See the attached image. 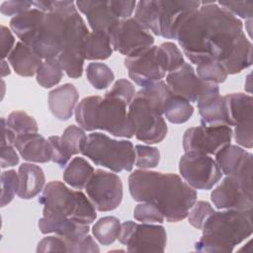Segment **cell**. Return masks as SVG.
<instances>
[{
    "instance_id": "6da1fadb",
    "label": "cell",
    "mask_w": 253,
    "mask_h": 253,
    "mask_svg": "<svg viewBox=\"0 0 253 253\" xmlns=\"http://www.w3.org/2000/svg\"><path fill=\"white\" fill-rule=\"evenodd\" d=\"M176 40L192 63L218 61L227 74H236L252 64V43L241 20L215 1H202L178 28Z\"/></svg>"
},
{
    "instance_id": "7a4b0ae2",
    "label": "cell",
    "mask_w": 253,
    "mask_h": 253,
    "mask_svg": "<svg viewBox=\"0 0 253 253\" xmlns=\"http://www.w3.org/2000/svg\"><path fill=\"white\" fill-rule=\"evenodd\" d=\"M128 190L136 202L155 205L168 222L185 219L197 201V192L174 173L137 169L128 176Z\"/></svg>"
},
{
    "instance_id": "3957f363",
    "label": "cell",
    "mask_w": 253,
    "mask_h": 253,
    "mask_svg": "<svg viewBox=\"0 0 253 253\" xmlns=\"http://www.w3.org/2000/svg\"><path fill=\"white\" fill-rule=\"evenodd\" d=\"M171 92L163 80L137 91L128 105L127 116L135 137L147 144L161 142L168 127L164 107Z\"/></svg>"
},
{
    "instance_id": "277c9868",
    "label": "cell",
    "mask_w": 253,
    "mask_h": 253,
    "mask_svg": "<svg viewBox=\"0 0 253 253\" xmlns=\"http://www.w3.org/2000/svg\"><path fill=\"white\" fill-rule=\"evenodd\" d=\"M201 238L195 243L199 252L229 253L253 231L252 211L220 210L209 215Z\"/></svg>"
},
{
    "instance_id": "5b68a950",
    "label": "cell",
    "mask_w": 253,
    "mask_h": 253,
    "mask_svg": "<svg viewBox=\"0 0 253 253\" xmlns=\"http://www.w3.org/2000/svg\"><path fill=\"white\" fill-rule=\"evenodd\" d=\"M83 22L75 2L50 1L49 10L29 44L42 59L56 58Z\"/></svg>"
},
{
    "instance_id": "8992f818",
    "label": "cell",
    "mask_w": 253,
    "mask_h": 253,
    "mask_svg": "<svg viewBox=\"0 0 253 253\" xmlns=\"http://www.w3.org/2000/svg\"><path fill=\"white\" fill-rule=\"evenodd\" d=\"M127 104L116 98L88 96L76 106L75 120L84 130L101 129L115 136L130 138L134 131L127 116Z\"/></svg>"
},
{
    "instance_id": "52a82bcc",
    "label": "cell",
    "mask_w": 253,
    "mask_h": 253,
    "mask_svg": "<svg viewBox=\"0 0 253 253\" xmlns=\"http://www.w3.org/2000/svg\"><path fill=\"white\" fill-rule=\"evenodd\" d=\"M38 201L43 206L45 217L71 218L86 224H91L97 217L96 208L90 199L80 190H71L60 181L47 183Z\"/></svg>"
},
{
    "instance_id": "ba28073f",
    "label": "cell",
    "mask_w": 253,
    "mask_h": 253,
    "mask_svg": "<svg viewBox=\"0 0 253 253\" xmlns=\"http://www.w3.org/2000/svg\"><path fill=\"white\" fill-rule=\"evenodd\" d=\"M82 154L116 173L131 171L135 162L134 147L129 140H117L102 132L88 134Z\"/></svg>"
},
{
    "instance_id": "9c48e42d",
    "label": "cell",
    "mask_w": 253,
    "mask_h": 253,
    "mask_svg": "<svg viewBox=\"0 0 253 253\" xmlns=\"http://www.w3.org/2000/svg\"><path fill=\"white\" fill-rule=\"evenodd\" d=\"M211 200L218 210L252 211V162L241 171L226 175L212 190Z\"/></svg>"
},
{
    "instance_id": "30bf717a",
    "label": "cell",
    "mask_w": 253,
    "mask_h": 253,
    "mask_svg": "<svg viewBox=\"0 0 253 253\" xmlns=\"http://www.w3.org/2000/svg\"><path fill=\"white\" fill-rule=\"evenodd\" d=\"M124 62L129 78L141 88L163 80L168 73L162 49L154 44L126 56Z\"/></svg>"
},
{
    "instance_id": "8fae6325",
    "label": "cell",
    "mask_w": 253,
    "mask_h": 253,
    "mask_svg": "<svg viewBox=\"0 0 253 253\" xmlns=\"http://www.w3.org/2000/svg\"><path fill=\"white\" fill-rule=\"evenodd\" d=\"M118 239L128 252H164L167 234L162 225L126 220L121 224Z\"/></svg>"
},
{
    "instance_id": "7c38bea8",
    "label": "cell",
    "mask_w": 253,
    "mask_h": 253,
    "mask_svg": "<svg viewBox=\"0 0 253 253\" xmlns=\"http://www.w3.org/2000/svg\"><path fill=\"white\" fill-rule=\"evenodd\" d=\"M166 84L170 92L190 103H200L219 94L218 85L202 80L194 67L185 62L180 68L166 75Z\"/></svg>"
},
{
    "instance_id": "4fadbf2b",
    "label": "cell",
    "mask_w": 253,
    "mask_h": 253,
    "mask_svg": "<svg viewBox=\"0 0 253 253\" xmlns=\"http://www.w3.org/2000/svg\"><path fill=\"white\" fill-rule=\"evenodd\" d=\"M179 172L186 183L197 190H211L222 177L213 158L195 151H186L181 156Z\"/></svg>"
},
{
    "instance_id": "5bb4252c",
    "label": "cell",
    "mask_w": 253,
    "mask_h": 253,
    "mask_svg": "<svg viewBox=\"0 0 253 253\" xmlns=\"http://www.w3.org/2000/svg\"><path fill=\"white\" fill-rule=\"evenodd\" d=\"M226 111V121L228 126H235L233 131L234 139L237 144L252 148V113L253 100L250 95L245 93H231L223 96Z\"/></svg>"
},
{
    "instance_id": "9a60e30c",
    "label": "cell",
    "mask_w": 253,
    "mask_h": 253,
    "mask_svg": "<svg viewBox=\"0 0 253 253\" xmlns=\"http://www.w3.org/2000/svg\"><path fill=\"white\" fill-rule=\"evenodd\" d=\"M88 198L99 211H110L117 209L123 200V183L121 178L112 172L97 169L85 187Z\"/></svg>"
},
{
    "instance_id": "2e32d148",
    "label": "cell",
    "mask_w": 253,
    "mask_h": 253,
    "mask_svg": "<svg viewBox=\"0 0 253 253\" xmlns=\"http://www.w3.org/2000/svg\"><path fill=\"white\" fill-rule=\"evenodd\" d=\"M233 130L226 125H202L188 128L183 135L185 151H195L215 155L221 148L230 144Z\"/></svg>"
},
{
    "instance_id": "e0dca14e",
    "label": "cell",
    "mask_w": 253,
    "mask_h": 253,
    "mask_svg": "<svg viewBox=\"0 0 253 253\" xmlns=\"http://www.w3.org/2000/svg\"><path fill=\"white\" fill-rule=\"evenodd\" d=\"M113 50L130 56L154 43L151 33L134 18L120 20L109 34Z\"/></svg>"
},
{
    "instance_id": "ac0fdd59",
    "label": "cell",
    "mask_w": 253,
    "mask_h": 253,
    "mask_svg": "<svg viewBox=\"0 0 253 253\" xmlns=\"http://www.w3.org/2000/svg\"><path fill=\"white\" fill-rule=\"evenodd\" d=\"M158 9L159 37L176 40L179 26L184 19L201 6L200 1L156 0Z\"/></svg>"
},
{
    "instance_id": "d6986e66",
    "label": "cell",
    "mask_w": 253,
    "mask_h": 253,
    "mask_svg": "<svg viewBox=\"0 0 253 253\" xmlns=\"http://www.w3.org/2000/svg\"><path fill=\"white\" fill-rule=\"evenodd\" d=\"M75 5L86 16L93 32H102L109 35L120 21L110 1H76Z\"/></svg>"
},
{
    "instance_id": "ffe728a7",
    "label": "cell",
    "mask_w": 253,
    "mask_h": 253,
    "mask_svg": "<svg viewBox=\"0 0 253 253\" xmlns=\"http://www.w3.org/2000/svg\"><path fill=\"white\" fill-rule=\"evenodd\" d=\"M79 93L71 83H65L48 93V108L50 113L59 121H67L76 108Z\"/></svg>"
},
{
    "instance_id": "44dd1931",
    "label": "cell",
    "mask_w": 253,
    "mask_h": 253,
    "mask_svg": "<svg viewBox=\"0 0 253 253\" xmlns=\"http://www.w3.org/2000/svg\"><path fill=\"white\" fill-rule=\"evenodd\" d=\"M14 146L26 161L36 163H46L50 161L48 140L38 132L18 136Z\"/></svg>"
},
{
    "instance_id": "7402d4cb",
    "label": "cell",
    "mask_w": 253,
    "mask_h": 253,
    "mask_svg": "<svg viewBox=\"0 0 253 253\" xmlns=\"http://www.w3.org/2000/svg\"><path fill=\"white\" fill-rule=\"evenodd\" d=\"M19 188L17 195L21 199L30 200L38 196L45 184L43 170L33 163H23L18 170Z\"/></svg>"
},
{
    "instance_id": "603a6c76",
    "label": "cell",
    "mask_w": 253,
    "mask_h": 253,
    "mask_svg": "<svg viewBox=\"0 0 253 253\" xmlns=\"http://www.w3.org/2000/svg\"><path fill=\"white\" fill-rule=\"evenodd\" d=\"M8 61L14 71L24 77H31L36 74L42 62V58L35 52L33 47L23 42H18L8 55Z\"/></svg>"
},
{
    "instance_id": "cb8c5ba5",
    "label": "cell",
    "mask_w": 253,
    "mask_h": 253,
    "mask_svg": "<svg viewBox=\"0 0 253 253\" xmlns=\"http://www.w3.org/2000/svg\"><path fill=\"white\" fill-rule=\"evenodd\" d=\"M215 162L224 175H231L241 171L252 162V154L238 145L228 144L215 154Z\"/></svg>"
},
{
    "instance_id": "d4e9b609",
    "label": "cell",
    "mask_w": 253,
    "mask_h": 253,
    "mask_svg": "<svg viewBox=\"0 0 253 253\" xmlns=\"http://www.w3.org/2000/svg\"><path fill=\"white\" fill-rule=\"evenodd\" d=\"M44 14V12L37 8H31L30 10L14 16L10 21V28L21 42L29 44L42 25Z\"/></svg>"
},
{
    "instance_id": "484cf974",
    "label": "cell",
    "mask_w": 253,
    "mask_h": 253,
    "mask_svg": "<svg viewBox=\"0 0 253 253\" xmlns=\"http://www.w3.org/2000/svg\"><path fill=\"white\" fill-rule=\"evenodd\" d=\"M199 114L202 118V125L217 126L226 125V111L223 96L214 95L198 103Z\"/></svg>"
},
{
    "instance_id": "4316f807",
    "label": "cell",
    "mask_w": 253,
    "mask_h": 253,
    "mask_svg": "<svg viewBox=\"0 0 253 253\" xmlns=\"http://www.w3.org/2000/svg\"><path fill=\"white\" fill-rule=\"evenodd\" d=\"M113 53L109 35L102 32H91L83 42V55L87 60H104Z\"/></svg>"
},
{
    "instance_id": "83f0119b",
    "label": "cell",
    "mask_w": 253,
    "mask_h": 253,
    "mask_svg": "<svg viewBox=\"0 0 253 253\" xmlns=\"http://www.w3.org/2000/svg\"><path fill=\"white\" fill-rule=\"evenodd\" d=\"M93 166L82 157H74L63 171V180L77 190L85 189L94 173Z\"/></svg>"
},
{
    "instance_id": "f1b7e54d",
    "label": "cell",
    "mask_w": 253,
    "mask_h": 253,
    "mask_svg": "<svg viewBox=\"0 0 253 253\" xmlns=\"http://www.w3.org/2000/svg\"><path fill=\"white\" fill-rule=\"evenodd\" d=\"M194 107L187 100L171 93L164 107V117L172 124H184L193 116Z\"/></svg>"
},
{
    "instance_id": "f546056e",
    "label": "cell",
    "mask_w": 253,
    "mask_h": 253,
    "mask_svg": "<svg viewBox=\"0 0 253 253\" xmlns=\"http://www.w3.org/2000/svg\"><path fill=\"white\" fill-rule=\"evenodd\" d=\"M121 224L120 219L116 216H104L99 218L92 226V233L102 245H111L118 239Z\"/></svg>"
},
{
    "instance_id": "4dcf8cb0",
    "label": "cell",
    "mask_w": 253,
    "mask_h": 253,
    "mask_svg": "<svg viewBox=\"0 0 253 253\" xmlns=\"http://www.w3.org/2000/svg\"><path fill=\"white\" fill-rule=\"evenodd\" d=\"M6 126L17 138L27 133L38 132L39 126L36 120L24 111H14L5 119Z\"/></svg>"
},
{
    "instance_id": "1f68e13d",
    "label": "cell",
    "mask_w": 253,
    "mask_h": 253,
    "mask_svg": "<svg viewBox=\"0 0 253 253\" xmlns=\"http://www.w3.org/2000/svg\"><path fill=\"white\" fill-rule=\"evenodd\" d=\"M63 76V69L56 58L44 59L36 72L37 82L43 88L57 85Z\"/></svg>"
},
{
    "instance_id": "d6a6232c",
    "label": "cell",
    "mask_w": 253,
    "mask_h": 253,
    "mask_svg": "<svg viewBox=\"0 0 253 253\" xmlns=\"http://www.w3.org/2000/svg\"><path fill=\"white\" fill-rule=\"evenodd\" d=\"M86 77L97 90L108 88L115 79L112 69L103 62H91L86 67Z\"/></svg>"
},
{
    "instance_id": "836d02e7",
    "label": "cell",
    "mask_w": 253,
    "mask_h": 253,
    "mask_svg": "<svg viewBox=\"0 0 253 253\" xmlns=\"http://www.w3.org/2000/svg\"><path fill=\"white\" fill-rule=\"evenodd\" d=\"M60 138L71 155L82 153L87 142V136L84 129L75 125L68 126L63 130Z\"/></svg>"
},
{
    "instance_id": "e575fe53",
    "label": "cell",
    "mask_w": 253,
    "mask_h": 253,
    "mask_svg": "<svg viewBox=\"0 0 253 253\" xmlns=\"http://www.w3.org/2000/svg\"><path fill=\"white\" fill-rule=\"evenodd\" d=\"M197 75L204 81L211 82L215 84L222 83L227 78V73L223 66L216 60H206L197 65Z\"/></svg>"
},
{
    "instance_id": "d590c367",
    "label": "cell",
    "mask_w": 253,
    "mask_h": 253,
    "mask_svg": "<svg viewBox=\"0 0 253 253\" xmlns=\"http://www.w3.org/2000/svg\"><path fill=\"white\" fill-rule=\"evenodd\" d=\"M135 151V165L139 169L147 170L154 168L160 161V151L158 148L137 144L134 146Z\"/></svg>"
},
{
    "instance_id": "8d00e7d4",
    "label": "cell",
    "mask_w": 253,
    "mask_h": 253,
    "mask_svg": "<svg viewBox=\"0 0 253 253\" xmlns=\"http://www.w3.org/2000/svg\"><path fill=\"white\" fill-rule=\"evenodd\" d=\"M19 177L15 170H7L1 174V207L12 202L18 193Z\"/></svg>"
},
{
    "instance_id": "74e56055",
    "label": "cell",
    "mask_w": 253,
    "mask_h": 253,
    "mask_svg": "<svg viewBox=\"0 0 253 253\" xmlns=\"http://www.w3.org/2000/svg\"><path fill=\"white\" fill-rule=\"evenodd\" d=\"M133 217L142 223H162L165 219L161 211L153 204L141 202L133 210Z\"/></svg>"
},
{
    "instance_id": "f35d334b",
    "label": "cell",
    "mask_w": 253,
    "mask_h": 253,
    "mask_svg": "<svg viewBox=\"0 0 253 253\" xmlns=\"http://www.w3.org/2000/svg\"><path fill=\"white\" fill-rule=\"evenodd\" d=\"M214 211L211 205L206 201H196L188 213L189 223L195 228L202 229L205 221Z\"/></svg>"
},
{
    "instance_id": "ab89813d",
    "label": "cell",
    "mask_w": 253,
    "mask_h": 253,
    "mask_svg": "<svg viewBox=\"0 0 253 253\" xmlns=\"http://www.w3.org/2000/svg\"><path fill=\"white\" fill-rule=\"evenodd\" d=\"M135 93L136 92L133 84L127 79L121 78L114 83L112 88L105 94V96L122 100L126 104L129 105Z\"/></svg>"
},
{
    "instance_id": "60d3db41",
    "label": "cell",
    "mask_w": 253,
    "mask_h": 253,
    "mask_svg": "<svg viewBox=\"0 0 253 253\" xmlns=\"http://www.w3.org/2000/svg\"><path fill=\"white\" fill-rule=\"evenodd\" d=\"M159 46L162 49L168 73L177 70L185 63L184 56L181 50L177 47V45L174 42H166L161 43Z\"/></svg>"
},
{
    "instance_id": "b9f144b4",
    "label": "cell",
    "mask_w": 253,
    "mask_h": 253,
    "mask_svg": "<svg viewBox=\"0 0 253 253\" xmlns=\"http://www.w3.org/2000/svg\"><path fill=\"white\" fill-rule=\"evenodd\" d=\"M47 140H48L49 150H50V161L58 164L61 168H63L72 155L68 152V150L64 146L60 136L52 135V136H49Z\"/></svg>"
},
{
    "instance_id": "7bdbcfd3",
    "label": "cell",
    "mask_w": 253,
    "mask_h": 253,
    "mask_svg": "<svg viewBox=\"0 0 253 253\" xmlns=\"http://www.w3.org/2000/svg\"><path fill=\"white\" fill-rule=\"evenodd\" d=\"M220 7L224 8L232 15L243 19H252L253 2L252 1H218Z\"/></svg>"
},
{
    "instance_id": "ee69618b",
    "label": "cell",
    "mask_w": 253,
    "mask_h": 253,
    "mask_svg": "<svg viewBox=\"0 0 253 253\" xmlns=\"http://www.w3.org/2000/svg\"><path fill=\"white\" fill-rule=\"evenodd\" d=\"M37 252H67V244L61 236L56 234L46 236L38 243Z\"/></svg>"
},
{
    "instance_id": "f6af8a7d",
    "label": "cell",
    "mask_w": 253,
    "mask_h": 253,
    "mask_svg": "<svg viewBox=\"0 0 253 253\" xmlns=\"http://www.w3.org/2000/svg\"><path fill=\"white\" fill-rule=\"evenodd\" d=\"M33 6L30 1H20V0H12V1H4L0 6V12L5 16H17L27 10L31 9Z\"/></svg>"
},
{
    "instance_id": "bcb514c9",
    "label": "cell",
    "mask_w": 253,
    "mask_h": 253,
    "mask_svg": "<svg viewBox=\"0 0 253 253\" xmlns=\"http://www.w3.org/2000/svg\"><path fill=\"white\" fill-rule=\"evenodd\" d=\"M111 6L120 20L130 18L133 10L136 7L135 1H125V0H110Z\"/></svg>"
},
{
    "instance_id": "7dc6e473",
    "label": "cell",
    "mask_w": 253,
    "mask_h": 253,
    "mask_svg": "<svg viewBox=\"0 0 253 253\" xmlns=\"http://www.w3.org/2000/svg\"><path fill=\"white\" fill-rule=\"evenodd\" d=\"M19 163V155L14 145H1V168L15 166Z\"/></svg>"
},
{
    "instance_id": "c3c4849f",
    "label": "cell",
    "mask_w": 253,
    "mask_h": 253,
    "mask_svg": "<svg viewBox=\"0 0 253 253\" xmlns=\"http://www.w3.org/2000/svg\"><path fill=\"white\" fill-rule=\"evenodd\" d=\"M15 47V38L12 32L5 26H1V55L5 59Z\"/></svg>"
},
{
    "instance_id": "681fc988",
    "label": "cell",
    "mask_w": 253,
    "mask_h": 253,
    "mask_svg": "<svg viewBox=\"0 0 253 253\" xmlns=\"http://www.w3.org/2000/svg\"><path fill=\"white\" fill-rule=\"evenodd\" d=\"M10 74V68L8 66V63H6L5 59H2V77Z\"/></svg>"
}]
</instances>
